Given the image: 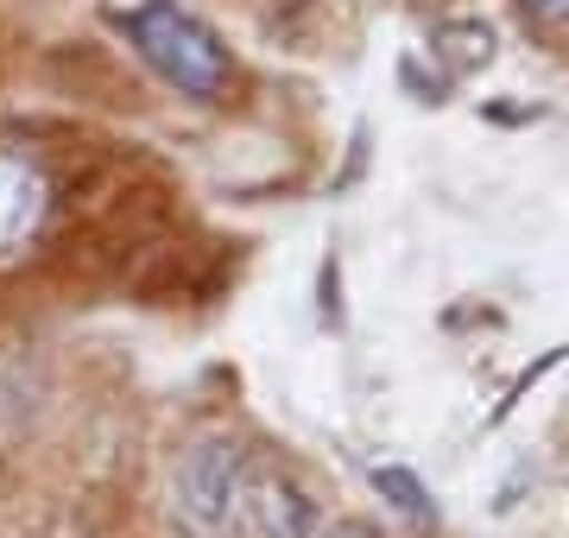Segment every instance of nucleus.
Returning a JSON list of instances; mask_svg holds the SVG:
<instances>
[{"label": "nucleus", "mask_w": 569, "mask_h": 538, "mask_svg": "<svg viewBox=\"0 0 569 538\" xmlns=\"http://www.w3.org/2000/svg\"><path fill=\"white\" fill-rule=\"evenodd\" d=\"M121 32L164 83L178 89V96H190V102H228L241 89V70L228 58V44L197 13H183L178 0H140L133 13H121Z\"/></svg>", "instance_id": "1"}, {"label": "nucleus", "mask_w": 569, "mask_h": 538, "mask_svg": "<svg viewBox=\"0 0 569 538\" xmlns=\"http://www.w3.org/2000/svg\"><path fill=\"white\" fill-rule=\"evenodd\" d=\"M247 476V450L241 437H203L178 456V476H171V500L190 532H222L234 514V488Z\"/></svg>", "instance_id": "2"}, {"label": "nucleus", "mask_w": 569, "mask_h": 538, "mask_svg": "<svg viewBox=\"0 0 569 538\" xmlns=\"http://www.w3.org/2000/svg\"><path fill=\"white\" fill-rule=\"evenodd\" d=\"M234 532L241 538H317V507L298 481L272 469V462H253L234 488Z\"/></svg>", "instance_id": "3"}, {"label": "nucleus", "mask_w": 569, "mask_h": 538, "mask_svg": "<svg viewBox=\"0 0 569 538\" xmlns=\"http://www.w3.org/2000/svg\"><path fill=\"white\" fill-rule=\"evenodd\" d=\"M51 209H58L51 178L26 152H7L0 146V260L39 241V228L51 222Z\"/></svg>", "instance_id": "4"}, {"label": "nucleus", "mask_w": 569, "mask_h": 538, "mask_svg": "<svg viewBox=\"0 0 569 538\" xmlns=\"http://www.w3.org/2000/svg\"><path fill=\"white\" fill-rule=\"evenodd\" d=\"M373 488H380V495H387L406 519H418V526L430 519V495L418 488V476H411V469H392V462H387V469H373Z\"/></svg>", "instance_id": "5"}, {"label": "nucleus", "mask_w": 569, "mask_h": 538, "mask_svg": "<svg viewBox=\"0 0 569 538\" xmlns=\"http://www.w3.org/2000/svg\"><path fill=\"white\" fill-rule=\"evenodd\" d=\"M519 13L538 32H557V26H569V0H519Z\"/></svg>", "instance_id": "6"}, {"label": "nucleus", "mask_w": 569, "mask_h": 538, "mask_svg": "<svg viewBox=\"0 0 569 538\" xmlns=\"http://www.w3.org/2000/svg\"><path fill=\"white\" fill-rule=\"evenodd\" d=\"M317 538H380V526H367V519H336V526L317 532Z\"/></svg>", "instance_id": "7"}]
</instances>
